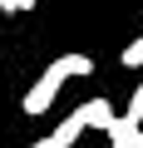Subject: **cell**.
Wrapping results in <instances>:
<instances>
[{"label":"cell","instance_id":"obj_1","mask_svg":"<svg viewBox=\"0 0 143 148\" xmlns=\"http://www.w3.org/2000/svg\"><path fill=\"white\" fill-rule=\"evenodd\" d=\"M59 89H64V84H59V79H54V74L44 69V74H40V79L30 84V94H25V114H30V119H40V114H44V109L54 104V94H59Z\"/></svg>","mask_w":143,"mask_h":148},{"label":"cell","instance_id":"obj_2","mask_svg":"<svg viewBox=\"0 0 143 148\" xmlns=\"http://www.w3.org/2000/svg\"><path fill=\"white\" fill-rule=\"evenodd\" d=\"M74 119H79L84 128H104V133H109V123H114L118 114H114V104H109V99H89V104H79V109H74Z\"/></svg>","mask_w":143,"mask_h":148},{"label":"cell","instance_id":"obj_3","mask_svg":"<svg viewBox=\"0 0 143 148\" xmlns=\"http://www.w3.org/2000/svg\"><path fill=\"white\" fill-rule=\"evenodd\" d=\"M49 74H54L59 84H64V79H89V74H94V59H89V54H59V59L49 64Z\"/></svg>","mask_w":143,"mask_h":148},{"label":"cell","instance_id":"obj_4","mask_svg":"<svg viewBox=\"0 0 143 148\" xmlns=\"http://www.w3.org/2000/svg\"><path fill=\"white\" fill-rule=\"evenodd\" d=\"M79 133H84V123H79L74 114H69V119H64V123L49 133V143H54V148H74V143H79Z\"/></svg>","mask_w":143,"mask_h":148},{"label":"cell","instance_id":"obj_5","mask_svg":"<svg viewBox=\"0 0 143 148\" xmlns=\"http://www.w3.org/2000/svg\"><path fill=\"white\" fill-rule=\"evenodd\" d=\"M109 133H118V143H123V148H143V128H133V123H123V119H114V123H109Z\"/></svg>","mask_w":143,"mask_h":148},{"label":"cell","instance_id":"obj_6","mask_svg":"<svg viewBox=\"0 0 143 148\" xmlns=\"http://www.w3.org/2000/svg\"><path fill=\"white\" fill-rule=\"evenodd\" d=\"M118 59H123V69H143V35H138L133 45H123V54H118Z\"/></svg>","mask_w":143,"mask_h":148},{"label":"cell","instance_id":"obj_7","mask_svg":"<svg viewBox=\"0 0 143 148\" xmlns=\"http://www.w3.org/2000/svg\"><path fill=\"white\" fill-rule=\"evenodd\" d=\"M123 123H143V79H138V89H133V99H128V114H123Z\"/></svg>","mask_w":143,"mask_h":148},{"label":"cell","instance_id":"obj_8","mask_svg":"<svg viewBox=\"0 0 143 148\" xmlns=\"http://www.w3.org/2000/svg\"><path fill=\"white\" fill-rule=\"evenodd\" d=\"M35 5V0H0V10H5V15H20V10H30Z\"/></svg>","mask_w":143,"mask_h":148},{"label":"cell","instance_id":"obj_9","mask_svg":"<svg viewBox=\"0 0 143 148\" xmlns=\"http://www.w3.org/2000/svg\"><path fill=\"white\" fill-rule=\"evenodd\" d=\"M109 148H123V143H118V133H109Z\"/></svg>","mask_w":143,"mask_h":148},{"label":"cell","instance_id":"obj_10","mask_svg":"<svg viewBox=\"0 0 143 148\" xmlns=\"http://www.w3.org/2000/svg\"><path fill=\"white\" fill-rule=\"evenodd\" d=\"M30 148H54V143H49V138H40V143H30Z\"/></svg>","mask_w":143,"mask_h":148}]
</instances>
